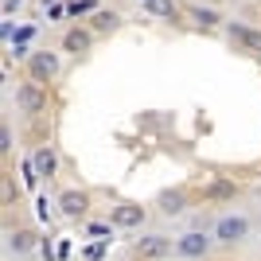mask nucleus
Listing matches in <instances>:
<instances>
[{"label": "nucleus", "mask_w": 261, "mask_h": 261, "mask_svg": "<svg viewBox=\"0 0 261 261\" xmlns=\"http://www.w3.org/2000/svg\"><path fill=\"white\" fill-rule=\"evenodd\" d=\"M211 250H215V238L203 234V230H187V234L175 238V257H184V261H203Z\"/></svg>", "instance_id": "1"}, {"label": "nucleus", "mask_w": 261, "mask_h": 261, "mask_svg": "<svg viewBox=\"0 0 261 261\" xmlns=\"http://www.w3.org/2000/svg\"><path fill=\"white\" fill-rule=\"evenodd\" d=\"M172 250H175V242L168 238V234H160V230H152V234H141V238L133 242V253H137L141 261H164Z\"/></svg>", "instance_id": "2"}, {"label": "nucleus", "mask_w": 261, "mask_h": 261, "mask_svg": "<svg viewBox=\"0 0 261 261\" xmlns=\"http://www.w3.org/2000/svg\"><path fill=\"white\" fill-rule=\"evenodd\" d=\"M246 238H250V218L246 215H222L215 222V242H222V246H242Z\"/></svg>", "instance_id": "3"}, {"label": "nucleus", "mask_w": 261, "mask_h": 261, "mask_svg": "<svg viewBox=\"0 0 261 261\" xmlns=\"http://www.w3.org/2000/svg\"><path fill=\"white\" fill-rule=\"evenodd\" d=\"M16 109L28 113V117L43 113L47 109V90L39 86V82H20V86H16Z\"/></svg>", "instance_id": "4"}, {"label": "nucleus", "mask_w": 261, "mask_h": 261, "mask_svg": "<svg viewBox=\"0 0 261 261\" xmlns=\"http://www.w3.org/2000/svg\"><path fill=\"white\" fill-rule=\"evenodd\" d=\"M226 35H230V43L238 47V51L261 55V28H250V23H238V20H230V23H226Z\"/></svg>", "instance_id": "5"}, {"label": "nucleus", "mask_w": 261, "mask_h": 261, "mask_svg": "<svg viewBox=\"0 0 261 261\" xmlns=\"http://www.w3.org/2000/svg\"><path fill=\"white\" fill-rule=\"evenodd\" d=\"M28 74H32V82H51L59 74V51H35L28 59Z\"/></svg>", "instance_id": "6"}, {"label": "nucleus", "mask_w": 261, "mask_h": 261, "mask_svg": "<svg viewBox=\"0 0 261 261\" xmlns=\"http://www.w3.org/2000/svg\"><path fill=\"white\" fill-rule=\"evenodd\" d=\"M59 215L63 218H86V211H90V195L86 191H78V187H66L63 195H59Z\"/></svg>", "instance_id": "7"}, {"label": "nucleus", "mask_w": 261, "mask_h": 261, "mask_svg": "<svg viewBox=\"0 0 261 261\" xmlns=\"http://www.w3.org/2000/svg\"><path fill=\"white\" fill-rule=\"evenodd\" d=\"M39 242H43V238H35V230H23L20 226V230H8V234H4V250L16 253V257H28Z\"/></svg>", "instance_id": "8"}, {"label": "nucleus", "mask_w": 261, "mask_h": 261, "mask_svg": "<svg viewBox=\"0 0 261 261\" xmlns=\"http://www.w3.org/2000/svg\"><path fill=\"white\" fill-rule=\"evenodd\" d=\"M109 222L121 226V230H137V226H144V207H137V203H117L113 215H109Z\"/></svg>", "instance_id": "9"}, {"label": "nucleus", "mask_w": 261, "mask_h": 261, "mask_svg": "<svg viewBox=\"0 0 261 261\" xmlns=\"http://www.w3.org/2000/svg\"><path fill=\"white\" fill-rule=\"evenodd\" d=\"M156 207H160L164 218H179L187 211V195L175 187V191H160V199H156Z\"/></svg>", "instance_id": "10"}, {"label": "nucleus", "mask_w": 261, "mask_h": 261, "mask_svg": "<svg viewBox=\"0 0 261 261\" xmlns=\"http://www.w3.org/2000/svg\"><path fill=\"white\" fill-rule=\"evenodd\" d=\"M90 47H94V32L90 28H70L63 35V51H70V55H86Z\"/></svg>", "instance_id": "11"}, {"label": "nucleus", "mask_w": 261, "mask_h": 261, "mask_svg": "<svg viewBox=\"0 0 261 261\" xmlns=\"http://www.w3.org/2000/svg\"><path fill=\"white\" fill-rule=\"evenodd\" d=\"M32 160H35V172H39V179H51V175L59 172V156H55V148H51V144L35 148V152H32Z\"/></svg>", "instance_id": "12"}, {"label": "nucleus", "mask_w": 261, "mask_h": 261, "mask_svg": "<svg viewBox=\"0 0 261 261\" xmlns=\"http://www.w3.org/2000/svg\"><path fill=\"white\" fill-rule=\"evenodd\" d=\"M238 195V184L234 179H211L207 187H203V199L207 203H218V199H234Z\"/></svg>", "instance_id": "13"}, {"label": "nucleus", "mask_w": 261, "mask_h": 261, "mask_svg": "<svg viewBox=\"0 0 261 261\" xmlns=\"http://www.w3.org/2000/svg\"><path fill=\"white\" fill-rule=\"evenodd\" d=\"M141 8L148 12V16H160V20H175V16H179V4H175V0H144Z\"/></svg>", "instance_id": "14"}, {"label": "nucleus", "mask_w": 261, "mask_h": 261, "mask_svg": "<svg viewBox=\"0 0 261 261\" xmlns=\"http://www.w3.org/2000/svg\"><path fill=\"white\" fill-rule=\"evenodd\" d=\"M187 16H191L199 28H218V23H222V16H218L215 8H199V4H195V8H187Z\"/></svg>", "instance_id": "15"}, {"label": "nucleus", "mask_w": 261, "mask_h": 261, "mask_svg": "<svg viewBox=\"0 0 261 261\" xmlns=\"http://www.w3.org/2000/svg\"><path fill=\"white\" fill-rule=\"evenodd\" d=\"M86 234L98 242H113V222H86Z\"/></svg>", "instance_id": "16"}, {"label": "nucleus", "mask_w": 261, "mask_h": 261, "mask_svg": "<svg viewBox=\"0 0 261 261\" xmlns=\"http://www.w3.org/2000/svg\"><path fill=\"white\" fill-rule=\"evenodd\" d=\"M117 12H98V16H94V32H113V28H117Z\"/></svg>", "instance_id": "17"}, {"label": "nucleus", "mask_w": 261, "mask_h": 261, "mask_svg": "<svg viewBox=\"0 0 261 261\" xmlns=\"http://www.w3.org/2000/svg\"><path fill=\"white\" fill-rule=\"evenodd\" d=\"M86 12H94V0H70L66 4V16H86Z\"/></svg>", "instance_id": "18"}, {"label": "nucleus", "mask_w": 261, "mask_h": 261, "mask_svg": "<svg viewBox=\"0 0 261 261\" xmlns=\"http://www.w3.org/2000/svg\"><path fill=\"white\" fill-rule=\"evenodd\" d=\"M8 55H12V59H32L28 43H8Z\"/></svg>", "instance_id": "19"}, {"label": "nucleus", "mask_w": 261, "mask_h": 261, "mask_svg": "<svg viewBox=\"0 0 261 261\" xmlns=\"http://www.w3.org/2000/svg\"><path fill=\"white\" fill-rule=\"evenodd\" d=\"M32 35H35V28H32V23H28V28H16V35H12V43H28Z\"/></svg>", "instance_id": "20"}, {"label": "nucleus", "mask_w": 261, "mask_h": 261, "mask_svg": "<svg viewBox=\"0 0 261 261\" xmlns=\"http://www.w3.org/2000/svg\"><path fill=\"white\" fill-rule=\"evenodd\" d=\"M0 152H12V129L0 125Z\"/></svg>", "instance_id": "21"}, {"label": "nucleus", "mask_w": 261, "mask_h": 261, "mask_svg": "<svg viewBox=\"0 0 261 261\" xmlns=\"http://www.w3.org/2000/svg\"><path fill=\"white\" fill-rule=\"evenodd\" d=\"M35 211H39V218H43V222L51 218V203H47V195H39V199H35Z\"/></svg>", "instance_id": "22"}, {"label": "nucleus", "mask_w": 261, "mask_h": 261, "mask_svg": "<svg viewBox=\"0 0 261 261\" xmlns=\"http://www.w3.org/2000/svg\"><path fill=\"white\" fill-rule=\"evenodd\" d=\"M106 246H109V242H98V246H90V250H86V261H101V253H106Z\"/></svg>", "instance_id": "23"}, {"label": "nucleus", "mask_w": 261, "mask_h": 261, "mask_svg": "<svg viewBox=\"0 0 261 261\" xmlns=\"http://www.w3.org/2000/svg\"><path fill=\"white\" fill-rule=\"evenodd\" d=\"M20 4H23V0H4V16H12V12L20 8Z\"/></svg>", "instance_id": "24"}, {"label": "nucleus", "mask_w": 261, "mask_h": 261, "mask_svg": "<svg viewBox=\"0 0 261 261\" xmlns=\"http://www.w3.org/2000/svg\"><path fill=\"white\" fill-rule=\"evenodd\" d=\"M141 4H144V0H141Z\"/></svg>", "instance_id": "25"}]
</instances>
